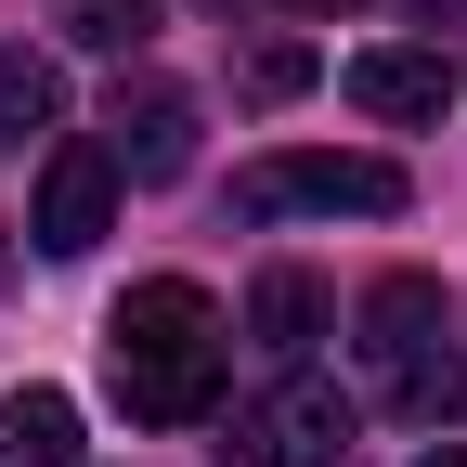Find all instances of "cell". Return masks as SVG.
Returning a JSON list of instances; mask_svg holds the SVG:
<instances>
[{"mask_svg": "<svg viewBox=\"0 0 467 467\" xmlns=\"http://www.w3.org/2000/svg\"><path fill=\"white\" fill-rule=\"evenodd\" d=\"M350 325H364V377H377V402H402V416H454V402H467L454 350H441V285H429V273H377Z\"/></svg>", "mask_w": 467, "mask_h": 467, "instance_id": "cell-1", "label": "cell"}, {"mask_svg": "<svg viewBox=\"0 0 467 467\" xmlns=\"http://www.w3.org/2000/svg\"><path fill=\"white\" fill-rule=\"evenodd\" d=\"M234 208L247 221H389L402 208V169L389 156H260V169H234Z\"/></svg>", "mask_w": 467, "mask_h": 467, "instance_id": "cell-2", "label": "cell"}, {"mask_svg": "<svg viewBox=\"0 0 467 467\" xmlns=\"http://www.w3.org/2000/svg\"><path fill=\"white\" fill-rule=\"evenodd\" d=\"M234 454L247 467H337L350 454V402L325 377H273L260 402H234Z\"/></svg>", "mask_w": 467, "mask_h": 467, "instance_id": "cell-3", "label": "cell"}, {"mask_svg": "<svg viewBox=\"0 0 467 467\" xmlns=\"http://www.w3.org/2000/svg\"><path fill=\"white\" fill-rule=\"evenodd\" d=\"M26 234H39L52 260L104 247V234H117V156H104V143H52V156H39V208H26Z\"/></svg>", "mask_w": 467, "mask_h": 467, "instance_id": "cell-4", "label": "cell"}, {"mask_svg": "<svg viewBox=\"0 0 467 467\" xmlns=\"http://www.w3.org/2000/svg\"><path fill=\"white\" fill-rule=\"evenodd\" d=\"M117 402H130L143 429H195L221 402V337H195V350H117Z\"/></svg>", "mask_w": 467, "mask_h": 467, "instance_id": "cell-5", "label": "cell"}, {"mask_svg": "<svg viewBox=\"0 0 467 467\" xmlns=\"http://www.w3.org/2000/svg\"><path fill=\"white\" fill-rule=\"evenodd\" d=\"M350 104L389 117V130H416V117H441V104H454V52H416V39L350 52Z\"/></svg>", "mask_w": 467, "mask_h": 467, "instance_id": "cell-6", "label": "cell"}, {"mask_svg": "<svg viewBox=\"0 0 467 467\" xmlns=\"http://www.w3.org/2000/svg\"><path fill=\"white\" fill-rule=\"evenodd\" d=\"M104 156H117V182H182V156H195V104L156 91V78L117 91V143H104Z\"/></svg>", "mask_w": 467, "mask_h": 467, "instance_id": "cell-7", "label": "cell"}, {"mask_svg": "<svg viewBox=\"0 0 467 467\" xmlns=\"http://www.w3.org/2000/svg\"><path fill=\"white\" fill-rule=\"evenodd\" d=\"M247 337L273 350V364H299V350L325 337V285H312V273H260V285H247Z\"/></svg>", "mask_w": 467, "mask_h": 467, "instance_id": "cell-8", "label": "cell"}, {"mask_svg": "<svg viewBox=\"0 0 467 467\" xmlns=\"http://www.w3.org/2000/svg\"><path fill=\"white\" fill-rule=\"evenodd\" d=\"M0 441H14V467H78V402L66 389H14L0 402Z\"/></svg>", "mask_w": 467, "mask_h": 467, "instance_id": "cell-9", "label": "cell"}, {"mask_svg": "<svg viewBox=\"0 0 467 467\" xmlns=\"http://www.w3.org/2000/svg\"><path fill=\"white\" fill-rule=\"evenodd\" d=\"M52 117H66V78H52L39 52H0V156H26Z\"/></svg>", "mask_w": 467, "mask_h": 467, "instance_id": "cell-10", "label": "cell"}, {"mask_svg": "<svg viewBox=\"0 0 467 467\" xmlns=\"http://www.w3.org/2000/svg\"><path fill=\"white\" fill-rule=\"evenodd\" d=\"M66 39H91V52H143V39H156V0H66Z\"/></svg>", "mask_w": 467, "mask_h": 467, "instance_id": "cell-11", "label": "cell"}, {"mask_svg": "<svg viewBox=\"0 0 467 467\" xmlns=\"http://www.w3.org/2000/svg\"><path fill=\"white\" fill-rule=\"evenodd\" d=\"M299 78H312V52H299V39H273L260 66H247V91H299Z\"/></svg>", "mask_w": 467, "mask_h": 467, "instance_id": "cell-12", "label": "cell"}, {"mask_svg": "<svg viewBox=\"0 0 467 467\" xmlns=\"http://www.w3.org/2000/svg\"><path fill=\"white\" fill-rule=\"evenodd\" d=\"M416 467H467V441H429V454H416Z\"/></svg>", "mask_w": 467, "mask_h": 467, "instance_id": "cell-13", "label": "cell"}, {"mask_svg": "<svg viewBox=\"0 0 467 467\" xmlns=\"http://www.w3.org/2000/svg\"><path fill=\"white\" fill-rule=\"evenodd\" d=\"M312 14H350V0H312Z\"/></svg>", "mask_w": 467, "mask_h": 467, "instance_id": "cell-14", "label": "cell"}]
</instances>
